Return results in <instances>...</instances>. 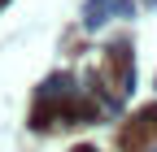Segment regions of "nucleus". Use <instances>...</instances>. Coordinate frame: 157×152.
<instances>
[{
	"label": "nucleus",
	"mask_w": 157,
	"mask_h": 152,
	"mask_svg": "<svg viewBox=\"0 0 157 152\" xmlns=\"http://www.w3.org/2000/svg\"><path fill=\"white\" fill-rule=\"evenodd\" d=\"M157 143V104L135 113V118L122 126V135H118V152H148Z\"/></svg>",
	"instance_id": "obj_1"
}]
</instances>
